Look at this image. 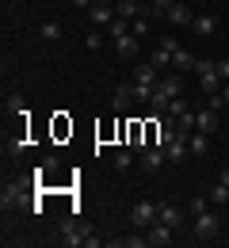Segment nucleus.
Masks as SVG:
<instances>
[{
	"mask_svg": "<svg viewBox=\"0 0 229 248\" xmlns=\"http://www.w3.org/2000/svg\"><path fill=\"white\" fill-rule=\"evenodd\" d=\"M73 4H76V8H92V0H73Z\"/></svg>",
	"mask_w": 229,
	"mask_h": 248,
	"instance_id": "obj_39",
	"label": "nucleus"
},
{
	"mask_svg": "<svg viewBox=\"0 0 229 248\" xmlns=\"http://www.w3.org/2000/svg\"><path fill=\"white\" fill-rule=\"evenodd\" d=\"M172 233H176V229H172V225H164L161 217H157V221L149 225V233H145V237H149V245L164 248V245H172Z\"/></svg>",
	"mask_w": 229,
	"mask_h": 248,
	"instance_id": "obj_7",
	"label": "nucleus"
},
{
	"mask_svg": "<svg viewBox=\"0 0 229 248\" xmlns=\"http://www.w3.org/2000/svg\"><path fill=\"white\" fill-rule=\"evenodd\" d=\"M172 4H176V0H149V4H145V19H149V16H168Z\"/></svg>",
	"mask_w": 229,
	"mask_h": 248,
	"instance_id": "obj_19",
	"label": "nucleus"
},
{
	"mask_svg": "<svg viewBox=\"0 0 229 248\" xmlns=\"http://www.w3.org/2000/svg\"><path fill=\"white\" fill-rule=\"evenodd\" d=\"M172 65H176L180 73H195V58H191V54H187L183 46H180V50L172 54Z\"/></svg>",
	"mask_w": 229,
	"mask_h": 248,
	"instance_id": "obj_18",
	"label": "nucleus"
},
{
	"mask_svg": "<svg viewBox=\"0 0 229 248\" xmlns=\"http://www.w3.org/2000/svg\"><path fill=\"white\" fill-rule=\"evenodd\" d=\"M92 4H111V0H92Z\"/></svg>",
	"mask_w": 229,
	"mask_h": 248,
	"instance_id": "obj_40",
	"label": "nucleus"
},
{
	"mask_svg": "<svg viewBox=\"0 0 229 248\" xmlns=\"http://www.w3.org/2000/svg\"><path fill=\"white\" fill-rule=\"evenodd\" d=\"M137 4H141V0H137Z\"/></svg>",
	"mask_w": 229,
	"mask_h": 248,
	"instance_id": "obj_41",
	"label": "nucleus"
},
{
	"mask_svg": "<svg viewBox=\"0 0 229 248\" xmlns=\"http://www.w3.org/2000/svg\"><path fill=\"white\" fill-rule=\"evenodd\" d=\"M99 42H103V34H99V31L88 34V50H99Z\"/></svg>",
	"mask_w": 229,
	"mask_h": 248,
	"instance_id": "obj_35",
	"label": "nucleus"
},
{
	"mask_svg": "<svg viewBox=\"0 0 229 248\" xmlns=\"http://www.w3.org/2000/svg\"><path fill=\"white\" fill-rule=\"evenodd\" d=\"M214 27H218V16H195V19H191V31L202 34V38L214 34Z\"/></svg>",
	"mask_w": 229,
	"mask_h": 248,
	"instance_id": "obj_15",
	"label": "nucleus"
},
{
	"mask_svg": "<svg viewBox=\"0 0 229 248\" xmlns=\"http://www.w3.org/2000/svg\"><path fill=\"white\" fill-rule=\"evenodd\" d=\"M164 19H168V23H172V27H191V8H187V4H180V0H176V4H172V8H168V16H164Z\"/></svg>",
	"mask_w": 229,
	"mask_h": 248,
	"instance_id": "obj_10",
	"label": "nucleus"
},
{
	"mask_svg": "<svg viewBox=\"0 0 229 248\" xmlns=\"http://www.w3.org/2000/svg\"><path fill=\"white\" fill-rule=\"evenodd\" d=\"M111 248H149V237L130 233V237H119V241H111Z\"/></svg>",
	"mask_w": 229,
	"mask_h": 248,
	"instance_id": "obj_17",
	"label": "nucleus"
},
{
	"mask_svg": "<svg viewBox=\"0 0 229 248\" xmlns=\"http://www.w3.org/2000/svg\"><path fill=\"white\" fill-rule=\"evenodd\" d=\"M164 160H168V153H164L161 145H153L149 153H141V168H145V172H157V168H161Z\"/></svg>",
	"mask_w": 229,
	"mask_h": 248,
	"instance_id": "obj_14",
	"label": "nucleus"
},
{
	"mask_svg": "<svg viewBox=\"0 0 229 248\" xmlns=\"http://www.w3.org/2000/svg\"><path fill=\"white\" fill-rule=\"evenodd\" d=\"M115 168H119V172H126V168H130V149L115 153Z\"/></svg>",
	"mask_w": 229,
	"mask_h": 248,
	"instance_id": "obj_29",
	"label": "nucleus"
},
{
	"mask_svg": "<svg viewBox=\"0 0 229 248\" xmlns=\"http://www.w3.org/2000/svg\"><path fill=\"white\" fill-rule=\"evenodd\" d=\"M107 34H115V38H122V34H130V19H122V16H115V23L107 27Z\"/></svg>",
	"mask_w": 229,
	"mask_h": 248,
	"instance_id": "obj_22",
	"label": "nucleus"
},
{
	"mask_svg": "<svg viewBox=\"0 0 229 248\" xmlns=\"http://www.w3.org/2000/svg\"><path fill=\"white\" fill-rule=\"evenodd\" d=\"M27 195H31V184H27V180H12V184L4 187V195H0V206H4V210H8V206H23Z\"/></svg>",
	"mask_w": 229,
	"mask_h": 248,
	"instance_id": "obj_3",
	"label": "nucleus"
},
{
	"mask_svg": "<svg viewBox=\"0 0 229 248\" xmlns=\"http://www.w3.org/2000/svg\"><path fill=\"white\" fill-rule=\"evenodd\" d=\"M134 34H137V38H141V34H149V19H145V16H141V19H134V27H130Z\"/></svg>",
	"mask_w": 229,
	"mask_h": 248,
	"instance_id": "obj_30",
	"label": "nucleus"
},
{
	"mask_svg": "<svg viewBox=\"0 0 229 248\" xmlns=\"http://www.w3.org/2000/svg\"><path fill=\"white\" fill-rule=\"evenodd\" d=\"M157 92H164L168 99L183 95V77H161V80H157Z\"/></svg>",
	"mask_w": 229,
	"mask_h": 248,
	"instance_id": "obj_12",
	"label": "nucleus"
},
{
	"mask_svg": "<svg viewBox=\"0 0 229 248\" xmlns=\"http://www.w3.org/2000/svg\"><path fill=\"white\" fill-rule=\"evenodd\" d=\"M134 80L137 84H149V88H157V80H161V69L153 62H137L134 65Z\"/></svg>",
	"mask_w": 229,
	"mask_h": 248,
	"instance_id": "obj_5",
	"label": "nucleus"
},
{
	"mask_svg": "<svg viewBox=\"0 0 229 248\" xmlns=\"http://www.w3.org/2000/svg\"><path fill=\"white\" fill-rule=\"evenodd\" d=\"M38 34H42L46 42H58V38H61V27H58V23H42V27H38Z\"/></svg>",
	"mask_w": 229,
	"mask_h": 248,
	"instance_id": "obj_24",
	"label": "nucleus"
},
{
	"mask_svg": "<svg viewBox=\"0 0 229 248\" xmlns=\"http://www.w3.org/2000/svg\"><path fill=\"white\" fill-rule=\"evenodd\" d=\"M218 184H229V168H222V176H218Z\"/></svg>",
	"mask_w": 229,
	"mask_h": 248,
	"instance_id": "obj_38",
	"label": "nucleus"
},
{
	"mask_svg": "<svg viewBox=\"0 0 229 248\" xmlns=\"http://www.w3.org/2000/svg\"><path fill=\"white\" fill-rule=\"evenodd\" d=\"M88 19L96 23L99 31H107V27L115 23V8H111V4H92V8H88Z\"/></svg>",
	"mask_w": 229,
	"mask_h": 248,
	"instance_id": "obj_6",
	"label": "nucleus"
},
{
	"mask_svg": "<svg viewBox=\"0 0 229 248\" xmlns=\"http://www.w3.org/2000/svg\"><path fill=\"white\" fill-rule=\"evenodd\" d=\"M198 80H202V92H222V77H218V73H202V77H198Z\"/></svg>",
	"mask_w": 229,
	"mask_h": 248,
	"instance_id": "obj_20",
	"label": "nucleus"
},
{
	"mask_svg": "<svg viewBox=\"0 0 229 248\" xmlns=\"http://www.w3.org/2000/svg\"><path fill=\"white\" fill-rule=\"evenodd\" d=\"M115 46H119V54L122 58H137V34H122V38H115Z\"/></svg>",
	"mask_w": 229,
	"mask_h": 248,
	"instance_id": "obj_16",
	"label": "nucleus"
},
{
	"mask_svg": "<svg viewBox=\"0 0 229 248\" xmlns=\"http://www.w3.org/2000/svg\"><path fill=\"white\" fill-rule=\"evenodd\" d=\"M191 233H195V241H214L218 233H222V217L218 214H195V225H191Z\"/></svg>",
	"mask_w": 229,
	"mask_h": 248,
	"instance_id": "obj_2",
	"label": "nucleus"
},
{
	"mask_svg": "<svg viewBox=\"0 0 229 248\" xmlns=\"http://www.w3.org/2000/svg\"><path fill=\"white\" fill-rule=\"evenodd\" d=\"M210 199H214L218 206H226V202H229V184H214V191H210Z\"/></svg>",
	"mask_w": 229,
	"mask_h": 248,
	"instance_id": "obj_26",
	"label": "nucleus"
},
{
	"mask_svg": "<svg viewBox=\"0 0 229 248\" xmlns=\"http://www.w3.org/2000/svg\"><path fill=\"white\" fill-rule=\"evenodd\" d=\"M183 111H187V99H183V95H176V99L168 103V119H180Z\"/></svg>",
	"mask_w": 229,
	"mask_h": 248,
	"instance_id": "obj_25",
	"label": "nucleus"
},
{
	"mask_svg": "<svg viewBox=\"0 0 229 248\" xmlns=\"http://www.w3.org/2000/svg\"><path fill=\"white\" fill-rule=\"evenodd\" d=\"M149 62H153V65H157V69H161V73H164V69H168V65H172V54H168V50H161V46H157V50H153V58H149Z\"/></svg>",
	"mask_w": 229,
	"mask_h": 248,
	"instance_id": "obj_23",
	"label": "nucleus"
},
{
	"mask_svg": "<svg viewBox=\"0 0 229 248\" xmlns=\"http://www.w3.org/2000/svg\"><path fill=\"white\" fill-rule=\"evenodd\" d=\"M115 16H122V19H141V16H145V4H137V0H119V4H115Z\"/></svg>",
	"mask_w": 229,
	"mask_h": 248,
	"instance_id": "obj_11",
	"label": "nucleus"
},
{
	"mask_svg": "<svg viewBox=\"0 0 229 248\" xmlns=\"http://www.w3.org/2000/svg\"><path fill=\"white\" fill-rule=\"evenodd\" d=\"M149 103H153V111H168V103H172V99H168L164 92H157V88H153V99H149Z\"/></svg>",
	"mask_w": 229,
	"mask_h": 248,
	"instance_id": "obj_28",
	"label": "nucleus"
},
{
	"mask_svg": "<svg viewBox=\"0 0 229 248\" xmlns=\"http://www.w3.org/2000/svg\"><path fill=\"white\" fill-rule=\"evenodd\" d=\"M195 73H218V62H210V58H195Z\"/></svg>",
	"mask_w": 229,
	"mask_h": 248,
	"instance_id": "obj_27",
	"label": "nucleus"
},
{
	"mask_svg": "<svg viewBox=\"0 0 229 248\" xmlns=\"http://www.w3.org/2000/svg\"><path fill=\"white\" fill-rule=\"evenodd\" d=\"M187 149H191V156H202L206 149H210V134H202V130H191V134H187Z\"/></svg>",
	"mask_w": 229,
	"mask_h": 248,
	"instance_id": "obj_13",
	"label": "nucleus"
},
{
	"mask_svg": "<svg viewBox=\"0 0 229 248\" xmlns=\"http://www.w3.org/2000/svg\"><path fill=\"white\" fill-rule=\"evenodd\" d=\"M99 245H103V241H99V233H96V229H92V233L84 237V248H99Z\"/></svg>",
	"mask_w": 229,
	"mask_h": 248,
	"instance_id": "obj_32",
	"label": "nucleus"
},
{
	"mask_svg": "<svg viewBox=\"0 0 229 248\" xmlns=\"http://www.w3.org/2000/svg\"><path fill=\"white\" fill-rule=\"evenodd\" d=\"M58 168H61V160H58V156L50 153V156H46V160H42V168L34 172V180H42V176H50V172H58Z\"/></svg>",
	"mask_w": 229,
	"mask_h": 248,
	"instance_id": "obj_21",
	"label": "nucleus"
},
{
	"mask_svg": "<svg viewBox=\"0 0 229 248\" xmlns=\"http://www.w3.org/2000/svg\"><path fill=\"white\" fill-rule=\"evenodd\" d=\"M206 107H210V111H222V107H226V103H222V92L210 95V103H206Z\"/></svg>",
	"mask_w": 229,
	"mask_h": 248,
	"instance_id": "obj_33",
	"label": "nucleus"
},
{
	"mask_svg": "<svg viewBox=\"0 0 229 248\" xmlns=\"http://www.w3.org/2000/svg\"><path fill=\"white\" fill-rule=\"evenodd\" d=\"M202 210H206V199H191V210L187 214H202Z\"/></svg>",
	"mask_w": 229,
	"mask_h": 248,
	"instance_id": "obj_34",
	"label": "nucleus"
},
{
	"mask_svg": "<svg viewBox=\"0 0 229 248\" xmlns=\"http://www.w3.org/2000/svg\"><path fill=\"white\" fill-rule=\"evenodd\" d=\"M161 50H168V54H176V50H180V42H176L172 34H164V38H161Z\"/></svg>",
	"mask_w": 229,
	"mask_h": 248,
	"instance_id": "obj_31",
	"label": "nucleus"
},
{
	"mask_svg": "<svg viewBox=\"0 0 229 248\" xmlns=\"http://www.w3.org/2000/svg\"><path fill=\"white\" fill-rule=\"evenodd\" d=\"M153 221H157V202H145V199H141V202H134V206H130V225L149 229Z\"/></svg>",
	"mask_w": 229,
	"mask_h": 248,
	"instance_id": "obj_4",
	"label": "nucleus"
},
{
	"mask_svg": "<svg viewBox=\"0 0 229 248\" xmlns=\"http://www.w3.org/2000/svg\"><path fill=\"white\" fill-rule=\"evenodd\" d=\"M222 103H226V107H229V80H226V84H222Z\"/></svg>",
	"mask_w": 229,
	"mask_h": 248,
	"instance_id": "obj_37",
	"label": "nucleus"
},
{
	"mask_svg": "<svg viewBox=\"0 0 229 248\" xmlns=\"http://www.w3.org/2000/svg\"><path fill=\"white\" fill-rule=\"evenodd\" d=\"M218 126H222V115H218V111H210V107L195 111V130H202V134H214Z\"/></svg>",
	"mask_w": 229,
	"mask_h": 248,
	"instance_id": "obj_8",
	"label": "nucleus"
},
{
	"mask_svg": "<svg viewBox=\"0 0 229 248\" xmlns=\"http://www.w3.org/2000/svg\"><path fill=\"white\" fill-rule=\"evenodd\" d=\"M157 217H161L164 225H172V229H180V225L187 221V214H183L180 206H172V202H164V206H157Z\"/></svg>",
	"mask_w": 229,
	"mask_h": 248,
	"instance_id": "obj_9",
	"label": "nucleus"
},
{
	"mask_svg": "<svg viewBox=\"0 0 229 248\" xmlns=\"http://www.w3.org/2000/svg\"><path fill=\"white\" fill-rule=\"evenodd\" d=\"M218 77H222V80H229V62H218Z\"/></svg>",
	"mask_w": 229,
	"mask_h": 248,
	"instance_id": "obj_36",
	"label": "nucleus"
},
{
	"mask_svg": "<svg viewBox=\"0 0 229 248\" xmlns=\"http://www.w3.org/2000/svg\"><path fill=\"white\" fill-rule=\"evenodd\" d=\"M145 99H153V88L149 84H122L119 92H115V107L119 111H126V107H134V103H145Z\"/></svg>",
	"mask_w": 229,
	"mask_h": 248,
	"instance_id": "obj_1",
	"label": "nucleus"
}]
</instances>
